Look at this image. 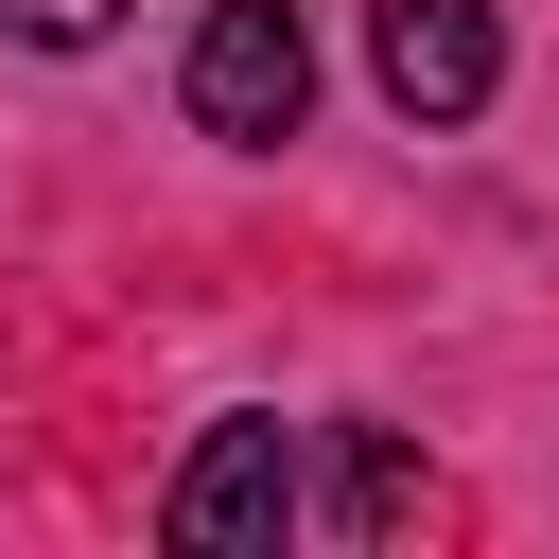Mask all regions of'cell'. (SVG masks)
Returning <instances> with one entry per match:
<instances>
[{
  "label": "cell",
  "instance_id": "1",
  "mask_svg": "<svg viewBox=\"0 0 559 559\" xmlns=\"http://www.w3.org/2000/svg\"><path fill=\"white\" fill-rule=\"evenodd\" d=\"M175 87H192L210 140H297V105H314V35H297V0H210Z\"/></svg>",
  "mask_w": 559,
  "mask_h": 559
},
{
  "label": "cell",
  "instance_id": "2",
  "mask_svg": "<svg viewBox=\"0 0 559 559\" xmlns=\"http://www.w3.org/2000/svg\"><path fill=\"white\" fill-rule=\"evenodd\" d=\"M157 524H175L192 559H262V542L297 524V437H280V419H210L192 472L157 489Z\"/></svg>",
  "mask_w": 559,
  "mask_h": 559
},
{
  "label": "cell",
  "instance_id": "3",
  "mask_svg": "<svg viewBox=\"0 0 559 559\" xmlns=\"http://www.w3.org/2000/svg\"><path fill=\"white\" fill-rule=\"evenodd\" d=\"M367 70L402 122H472L507 87V35H489V0H367Z\"/></svg>",
  "mask_w": 559,
  "mask_h": 559
},
{
  "label": "cell",
  "instance_id": "4",
  "mask_svg": "<svg viewBox=\"0 0 559 559\" xmlns=\"http://www.w3.org/2000/svg\"><path fill=\"white\" fill-rule=\"evenodd\" d=\"M105 17H122V0H0V35H35V52H87Z\"/></svg>",
  "mask_w": 559,
  "mask_h": 559
},
{
  "label": "cell",
  "instance_id": "5",
  "mask_svg": "<svg viewBox=\"0 0 559 559\" xmlns=\"http://www.w3.org/2000/svg\"><path fill=\"white\" fill-rule=\"evenodd\" d=\"M402 507H419V472H402V454L367 437V454H349V524H402Z\"/></svg>",
  "mask_w": 559,
  "mask_h": 559
}]
</instances>
